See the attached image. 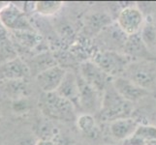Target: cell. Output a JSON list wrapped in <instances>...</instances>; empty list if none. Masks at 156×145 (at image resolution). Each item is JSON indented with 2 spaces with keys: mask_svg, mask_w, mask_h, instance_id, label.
Returning a JSON list of instances; mask_svg holds the SVG:
<instances>
[{
  "mask_svg": "<svg viewBox=\"0 0 156 145\" xmlns=\"http://www.w3.org/2000/svg\"><path fill=\"white\" fill-rule=\"evenodd\" d=\"M140 125L141 123L135 117L121 118L110 123V133L112 137L123 141L132 136Z\"/></svg>",
  "mask_w": 156,
  "mask_h": 145,
  "instance_id": "obj_12",
  "label": "cell"
},
{
  "mask_svg": "<svg viewBox=\"0 0 156 145\" xmlns=\"http://www.w3.org/2000/svg\"><path fill=\"white\" fill-rule=\"evenodd\" d=\"M30 69L23 59L16 57L0 65V80L24 79L29 77Z\"/></svg>",
  "mask_w": 156,
  "mask_h": 145,
  "instance_id": "obj_10",
  "label": "cell"
},
{
  "mask_svg": "<svg viewBox=\"0 0 156 145\" xmlns=\"http://www.w3.org/2000/svg\"><path fill=\"white\" fill-rule=\"evenodd\" d=\"M130 57L114 50H102L95 53L93 62L110 78L122 77L129 64L131 63Z\"/></svg>",
  "mask_w": 156,
  "mask_h": 145,
  "instance_id": "obj_3",
  "label": "cell"
},
{
  "mask_svg": "<svg viewBox=\"0 0 156 145\" xmlns=\"http://www.w3.org/2000/svg\"><path fill=\"white\" fill-rule=\"evenodd\" d=\"M133 112V104L123 99L116 92L111 82L105 89L102 96V103L99 110L101 120L111 123L121 118L132 117Z\"/></svg>",
  "mask_w": 156,
  "mask_h": 145,
  "instance_id": "obj_1",
  "label": "cell"
},
{
  "mask_svg": "<svg viewBox=\"0 0 156 145\" xmlns=\"http://www.w3.org/2000/svg\"><path fill=\"white\" fill-rule=\"evenodd\" d=\"M36 145H56L55 142H53L52 140H45V139H39L37 141Z\"/></svg>",
  "mask_w": 156,
  "mask_h": 145,
  "instance_id": "obj_24",
  "label": "cell"
},
{
  "mask_svg": "<svg viewBox=\"0 0 156 145\" xmlns=\"http://www.w3.org/2000/svg\"><path fill=\"white\" fill-rule=\"evenodd\" d=\"M134 135L141 137L144 141L156 139V126L149 124H141L138 127Z\"/></svg>",
  "mask_w": 156,
  "mask_h": 145,
  "instance_id": "obj_20",
  "label": "cell"
},
{
  "mask_svg": "<svg viewBox=\"0 0 156 145\" xmlns=\"http://www.w3.org/2000/svg\"><path fill=\"white\" fill-rule=\"evenodd\" d=\"M146 145H156V139H152V140H147Z\"/></svg>",
  "mask_w": 156,
  "mask_h": 145,
  "instance_id": "obj_25",
  "label": "cell"
},
{
  "mask_svg": "<svg viewBox=\"0 0 156 145\" xmlns=\"http://www.w3.org/2000/svg\"><path fill=\"white\" fill-rule=\"evenodd\" d=\"M122 77L149 91L156 85V66L151 60L135 61L129 64Z\"/></svg>",
  "mask_w": 156,
  "mask_h": 145,
  "instance_id": "obj_4",
  "label": "cell"
},
{
  "mask_svg": "<svg viewBox=\"0 0 156 145\" xmlns=\"http://www.w3.org/2000/svg\"><path fill=\"white\" fill-rule=\"evenodd\" d=\"M112 84L116 90V92L123 99H125L132 104L146 98L147 96L150 94V91L139 86L125 77H118L112 78Z\"/></svg>",
  "mask_w": 156,
  "mask_h": 145,
  "instance_id": "obj_9",
  "label": "cell"
},
{
  "mask_svg": "<svg viewBox=\"0 0 156 145\" xmlns=\"http://www.w3.org/2000/svg\"><path fill=\"white\" fill-rule=\"evenodd\" d=\"M61 1H38L34 5V9L41 16H53L57 14L63 6Z\"/></svg>",
  "mask_w": 156,
  "mask_h": 145,
  "instance_id": "obj_18",
  "label": "cell"
},
{
  "mask_svg": "<svg viewBox=\"0 0 156 145\" xmlns=\"http://www.w3.org/2000/svg\"><path fill=\"white\" fill-rule=\"evenodd\" d=\"M12 109L16 113H24L28 109V103L24 98L14 100L12 104Z\"/></svg>",
  "mask_w": 156,
  "mask_h": 145,
  "instance_id": "obj_21",
  "label": "cell"
},
{
  "mask_svg": "<svg viewBox=\"0 0 156 145\" xmlns=\"http://www.w3.org/2000/svg\"><path fill=\"white\" fill-rule=\"evenodd\" d=\"M0 121H1V115H0Z\"/></svg>",
  "mask_w": 156,
  "mask_h": 145,
  "instance_id": "obj_27",
  "label": "cell"
},
{
  "mask_svg": "<svg viewBox=\"0 0 156 145\" xmlns=\"http://www.w3.org/2000/svg\"><path fill=\"white\" fill-rule=\"evenodd\" d=\"M16 57H18L17 52L9 40L7 30L4 27H0V65Z\"/></svg>",
  "mask_w": 156,
  "mask_h": 145,
  "instance_id": "obj_15",
  "label": "cell"
},
{
  "mask_svg": "<svg viewBox=\"0 0 156 145\" xmlns=\"http://www.w3.org/2000/svg\"><path fill=\"white\" fill-rule=\"evenodd\" d=\"M13 35L17 39L19 44L26 47H34L39 44V37L34 33V31H16Z\"/></svg>",
  "mask_w": 156,
  "mask_h": 145,
  "instance_id": "obj_19",
  "label": "cell"
},
{
  "mask_svg": "<svg viewBox=\"0 0 156 145\" xmlns=\"http://www.w3.org/2000/svg\"><path fill=\"white\" fill-rule=\"evenodd\" d=\"M66 70L59 65L50 67L38 73L36 82L44 93L55 92L66 74Z\"/></svg>",
  "mask_w": 156,
  "mask_h": 145,
  "instance_id": "obj_8",
  "label": "cell"
},
{
  "mask_svg": "<svg viewBox=\"0 0 156 145\" xmlns=\"http://www.w3.org/2000/svg\"><path fill=\"white\" fill-rule=\"evenodd\" d=\"M123 53L128 57L140 58L143 60H151V53L148 51L147 44L142 36L138 34L128 36L123 47Z\"/></svg>",
  "mask_w": 156,
  "mask_h": 145,
  "instance_id": "obj_13",
  "label": "cell"
},
{
  "mask_svg": "<svg viewBox=\"0 0 156 145\" xmlns=\"http://www.w3.org/2000/svg\"><path fill=\"white\" fill-rule=\"evenodd\" d=\"M77 126L79 130L88 136L97 135L98 127L96 125L95 118L90 113H83L77 118Z\"/></svg>",
  "mask_w": 156,
  "mask_h": 145,
  "instance_id": "obj_17",
  "label": "cell"
},
{
  "mask_svg": "<svg viewBox=\"0 0 156 145\" xmlns=\"http://www.w3.org/2000/svg\"><path fill=\"white\" fill-rule=\"evenodd\" d=\"M3 90L5 93L12 97L14 100L24 98L27 92V85L23 81V79L15 80H4Z\"/></svg>",
  "mask_w": 156,
  "mask_h": 145,
  "instance_id": "obj_16",
  "label": "cell"
},
{
  "mask_svg": "<svg viewBox=\"0 0 156 145\" xmlns=\"http://www.w3.org/2000/svg\"><path fill=\"white\" fill-rule=\"evenodd\" d=\"M80 77L91 87L103 93L107 86L112 81L107 74H105L99 66L93 61H84L80 66Z\"/></svg>",
  "mask_w": 156,
  "mask_h": 145,
  "instance_id": "obj_7",
  "label": "cell"
},
{
  "mask_svg": "<svg viewBox=\"0 0 156 145\" xmlns=\"http://www.w3.org/2000/svg\"><path fill=\"white\" fill-rule=\"evenodd\" d=\"M37 141L38 140H36L33 136H23L20 139H18L16 145H36Z\"/></svg>",
  "mask_w": 156,
  "mask_h": 145,
  "instance_id": "obj_23",
  "label": "cell"
},
{
  "mask_svg": "<svg viewBox=\"0 0 156 145\" xmlns=\"http://www.w3.org/2000/svg\"><path fill=\"white\" fill-rule=\"evenodd\" d=\"M144 15L142 11L134 6H127L118 13L116 23L127 36L138 34L144 24Z\"/></svg>",
  "mask_w": 156,
  "mask_h": 145,
  "instance_id": "obj_6",
  "label": "cell"
},
{
  "mask_svg": "<svg viewBox=\"0 0 156 145\" xmlns=\"http://www.w3.org/2000/svg\"><path fill=\"white\" fill-rule=\"evenodd\" d=\"M0 27H3V26L1 25V23H0Z\"/></svg>",
  "mask_w": 156,
  "mask_h": 145,
  "instance_id": "obj_26",
  "label": "cell"
},
{
  "mask_svg": "<svg viewBox=\"0 0 156 145\" xmlns=\"http://www.w3.org/2000/svg\"><path fill=\"white\" fill-rule=\"evenodd\" d=\"M78 81L80 86V106L85 110H100L103 93L91 87L80 76L78 77Z\"/></svg>",
  "mask_w": 156,
  "mask_h": 145,
  "instance_id": "obj_11",
  "label": "cell"
},
{
  "mask_svg": "<svg viewBox=\"0 0 156 145\" xmlns=\"http://www.w3.org/2000/svg\"><path fill=\"white\" fill-rule=\"evenodd\" d=\"M0 23L6 30L34 31L24 13L13 3H8L0 9Z\"/></svg>",
  "mask_w": 156,
  "mask_h": 145,
  "instance_id": "obj_5",
  "label": "cell"
},
{
  "mask_svg": "<svg viewBox=\"0 0 156 145\" xmlns=\"http://www.w3.org/2000/svg\"><path fill=\"white\" fill-rule=\"evenodd\" d=\"M55 92L63 98L72 102L74 105H80V86L78 81V76L72 72H66L60 86Z\"/></svg>",
  "mask_w": 156,
  "mask_h": 145,
  "instance_id": "obj_14",
  "label": "cell"
},
{
  "mask_svg": "<svg viewBox=\"0 0 156 145\" xmlns=\"http://www.w3.org/2000/svg\"><path fill=\"white\" fill-rule=\"evenodd\" d=\"M122 145H146V141L135 135L122 141Z\"/></svg>",
  "mask_w": 156,
  "mask_h": 145,
  "instance_id": "obj_22",
  "label": "cell"
},
{
  "mask_svg": "<svg viewBox=\"0 0 156 145\" xmlns=\"http://www.w3.org/2000/svg\"><path fill=\"white\" fill-rule=\"evenodd\" d=\"M39 107L46 116L60 121L76 119V106L72 102L56 92L44 93L39 101Z\"/></svg>",
  "mask_w": 156,
  "mask_h": 145,
  "instance_id": "obj_2",
  "label": "cell"
}]
</instances>
